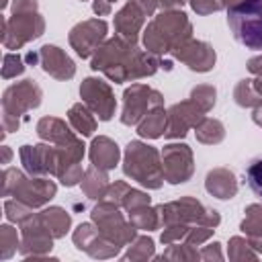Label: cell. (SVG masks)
<instances>
[{"instance_id": "cell-1", "label": "cell", "mask_w": 262, "mask_h": 262, "mask_svg": "<svg viewBox=\"0 0 262 262\" xmlns=\"http://www.w3.org/2000/svg\"><path fill=\"white\" fill-rule=\"evenodd\" d=\"M227 25L237 43L262 51V0H239L229 6Z\"/></svg>"}, {"instance_id": "cell-2", "label": "cell", "mask_w": 262, "mask_h": 262, "mask_svg": "<svg viewBox=\"0 0 262 262\" xmlns=\"http://www.w3.org/2000/svg\"><path fill=\"white\" fill-rule=\"evenodd\" d=\"M246 178L250 188L262 199V158H256L250 162V166L246 168Z\"/></svg>"}]
</instances>
